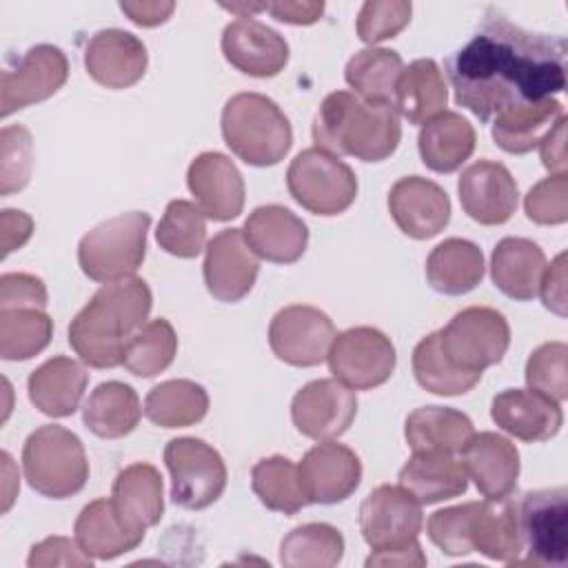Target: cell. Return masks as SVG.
Wrapping results in <instances>:
<instances>
[{
	"mask_svg": "<svg viewBox=\"0 0 568 568\" xmlns=\"http://www.w3.org/2000/svg\"><path fill=\"white\" fill-rule=\"evenodd\" d=\"M455 102L481 122L566 87V40L528 31L490 9L479 31L446 60Z\"/></svg>",
	"mask_w": 568,
	"mask_h": 568,
	"instance_id": "1",
	"label": "cell"
},
{
	"mask_svg": "<svg viewBox=\"0 0 568 568\" xmlns=\"http://www.w3.org/2000/svg\"><path fill=\"white\" fill-rule=\"evenodd\" d=\"M153 306L151 288L140 277L102 284L69 324V344L93 368L124 362L129 339L146 324Z\"/></svg>",
	"mask_w": 568,
	"mask_h": 568,
	"instance_id": "2",
	"label": "cell"
},
{
	"mask_svg": "<svg viewBox=\"0 0 568 568\" xmlns=\"http://www.w3.org/2000/svg\"><path fill=\"white\" fill-rule=\"evenodd\" d=\"M399 138V113L393 102H366L348 91L328 93L313 120L315 146L337 158L382 162L395 153Z\"/></svg>",
	"mask_w": 568,
	"mask_h": 568,
	"instance_id": "3",
	"label": "cell"
},
{
	"mask_svg": "<svg viewBox=\"0 0 568 568\" xmlns=\"http://www.w3.org/2000/svg\"><path fill=\"white\" fill-rule=\"evenodd\" d=\"M226 146L251 166H273L288 153L293 129L284 111L262 93H235L222 109Z\"/></svg>",
	"mask_w": 568,
	"mask_h": 568,
	"instance_id": "4",
	"label": "cell"
},
{
	"mask_svg": "<svg viewBox=\"0 0 568 568\" xmlns=\"http://www.w3.org/2000/svg\"><path fill=\"white\" fill-rule=\"evenodd\" d=\"M22 470L29 486L49 499H67L80 493L89 479L84 446L64 426L36 428L22 446Z\"/></svg>",
	"mask_w": 568,
	"mask_h": 568,
	"instance_id": "5",
	"label": "cell"
},
{
	"mask_svg": "<svg viewBox=\"0 0 568 568\" xmlns=\"http://www.w3.org/2000/svg\"><path fill=\"white\" fill-rule=\"evenodd\" d=\"M151 215L144 211L120 213L93 226L78 244V264L93 282H118L133 277L146 255V231Z\"/></svg>",
	"mask_w": 568,
	"mask_h": 568,
	"instance_id": "6",
	"label": "cell"
},
{
	"mask_svg": "<svg viewBox=\"0 0 568 568\" xmlns=\"http://www.w3.org/2000/svg\"><path fill=\"white\" fill-rule=\"evenodd\" d=\"M286 186L291 197L315 215H339L357 195L353 169L317 146L304 149L291 160Z\"/></svg>",
	"mask_w": 568,
	"mask_h": 568,
	"instance_id": "7",
	"label": "cell"
},
{
	"mask_svg": "<svg viewBox=\"0 0 568 568\" xmlns=\"http://www.w3.org/2000/svg\"><path fill=\"white\" fill-rule=\"evenodd\" d=\"M444 357L464 373L481 375L504 359L510 344L506 317L490 306H468L437 331Z\"/></svg>",
	"mask_w": 568,
	"mask_h": 568,
	"instance_id": "8",
	"label": "cell"
},
{
	"mask_svg": "<svg viewBox=\"0 0 568 568\" xmlns=\"http://www.w3.org/2000/svg\"><path fill=\"white\" fill-rule=\"evenodd\" d=\"M164 464L171 475V499L186 510L215 504L226 488L224 459L204 439H171L164 446Z\"/></svg>",
	"mask_w": 568,
	"mask_h": 568,
	"instance_id": "9",
	"label": "cell"
},
{
	"mask_svg": "<svg viewBox=\"0 0 568 568\" xmlns=\"http://www.w3.org/2000/svg\"><path fill=\"white\" fill-rule=\"evenodd\" d=\"M526 557L521 566H564L568 559V493L564 486L530 490L519 501Z\"/></svg>",
	"mask_w": 568,
	"mask_h": 568,
	"instance_id": "10",
	"label": "cell"
},
{
	"mask_svg": "<svg viewBox=\"0 0 568 568\" xmlns=\"http://www.w3.org/2000/svg\"><path fill=\"white\" fill-rule=\"evenodd\" d=\"M424 526L422 504L402 486L382 484L359 506V528L373 552L417 546Z\"/></svg>",
	"mask_w": 568,
	"mask_h": 568,
	"instance_id": "11",
	"label": "cell"
},
{
	"mask_svg": "<svg viewBox=\"0 0 568 568\" xmlns=\"http://www.w3.org/2000/svg\"><path fill=\"white\" fill-rule=\"evenodd\" d=\"M326 359L335 379L353 390L382 386L397 364L390 337L373 326H353L335 335Z\"/></svg>",
	"mask_w": 568,
	"mask_h": 568,
	"instance_id": "12",
	"label": "cell"
},
{
	"mask_svg": "<svg viewBox=\"0 0 568 568\" xmlns=\"http://www.w3.org/2000/svg\"><path fill=\"white\" fill-rule=\"evenodd\" d=\"M335 339L333 320L306 304L280 308L268 324V344L277 359L291 366H317L326 359Z\"/></svg>",
	"mask_w": 568,
	"mask_h": 568,
	"instance_id": "13",
	"label": "cell"
},
{
	"mask_svg": "<svg viewBox=\"0 0 568 568\" xmlns=\"http://www.w3.org/2000/svg\"><path fill=\"white\" fill-rule=\"evenodd\" d=\"M69 78V60L60 47L36 44L13 69L2 73L0 113L2 118L29 104L51 98Z\"/></svg>",
	"mask_w": 568,
	"mask_h": 568,
	"instance_id": "14",
	"label": "cell"
},
{
	"mask_svg": "<svg viewBox=\"0 0 568 568\" xmlns=\"http://www.w3.org/2000/svg\"><path fill=\"white\" fill-rule=\"evenodd\" d=\"M357 415L355 390L339 379H315L302 386L291 402L295 428L311 439L326 442L348 430Z\"/></svg>",
	"mask_w": 568,
	"mask_h": 568,
	"instance_id": "15",
	"label": "cell"
},
{
	"mask_svg": "<svg viewBox=\"0 0 568 568\" xmlns=\"http://www.w3.org/2000/svg\"><path fill=\"white\" fill-rule=\"evenodd\" d=\"M204 284L220 302H240L257 280L260 260L248 246L242 229H224L204 248Z\"/></svg>",
	"mask_w": 568,
	"mask_h": 568,
	"instance_id": "16",
	"label": "cell"
},
{
	"mask_svg": "<svg viewBox=\"0 0 568 568\" xmlns=\"http://www.w3.org/2000/svg\"><path fill=\"white\" fill-rule=\"evenodd\" d=\"M297 473L308 504H339L357 490L362 462L348 446L326 439L306 450Z\"/></svg>",
	"mask_w": 568,
	"mask_h": 568,
	"instance_id": "17",
	"label": "cell"
},
{
	"mask_svg": "<svg viewBox=\"0 0 568 568\" xmlns=\"http://www.w3.org/2000/svg\"><path fill=\"white\" fill-rule=\"evenodd\" d=\"M457 191L464 213L486 226L508 222L519 202L515 178L501 162L493 160H477L464 169Z\"/></svg>",
	"mask_w": 568,
	"mask_h": 568,
	"instance_id": "18",
	"label": "cell"
},
{
	"mask_svg": "<svg viewBox=\"0 0 568 568\" xmlns=\"http://www.w3.org/2000/svg\"><path fill=\"white\" fill-rule=\"evenodd\" d=\"M388 211L404 235L430 240L448 224L450 200L433 180L406 175L390 186Z\"/></svg>",
	"mask_w": 568,
	"mask_h": 568,
	"instance_id": "19",
	"label": "cell"
},
{
	"mask_svg": "<svg viewBox=\"0 0 568 568\" xmlns=\"http://www.w3.org/2000/svg\"><path fill=\"white\" fill-rule=\"evenodd\" d=\"M186 184L202 213L215 222L233 220L244 209L242 173L224 153H200L189 164Z\"/></svg>",
	"mask_w": 568,
	"mask_h": 568,
	"instance_id": "20",
	"label": "cell"
},
{
	"mask_svg": "<svg viewBox=\"0 0 568 568\" xmlns=\"http://www.w3.org/2000/svg\"><path fill=\"white\" fill-rule=\"evenodd\" d=\"M222 53L231 67L253 78H273L288 62L284 36L253 18H237L224 27Z\"/></svg>",
	"mask_w": 568,
	"mask_h": 568,
	"instance_id": "21",
	"label": "cell"
},
{
	"mask_svg": "<svg viewBox=\"0 0 568 568\" xmlns=\"http://www.w3.org/2000/svg\"><path fill=\"white\" fill-rule=\"evenodd\" d=\"M149 64L144 42L124 29H102L84 49L87 73L106 89H126L142 80Z\"/></svg>",
	"mask_w": 568,
	"mask_h": 568,
	"instance_id": "22",
	"label": "cell"
},
{
	"mask_svg": "<svg viewBox=\"0 0 568 568\" xmlns=\"http://www.w3.org/2000/svg\"><path fill=\"white\" fill-rule=\"evenodd\" d=\"M493 422L521 442H546L555 437L564 424L557 399L532 388H506L493 397Z\"/></svg>",
	"mask_w": 568,
	"mask_h": 568,
	"instance_id": "23",
	"label": "cell"
},
{
	"mask_svg": "<svg viewBox=\"0 0 568 568\" xmlns=\"http://www.w3.org/2000/svg\"><path fill=\"white\" fill-rule=\"evenodd\" d=\"M468 541L473 552L488 559L517 564L524 552V537L519 524V501L510 495L501 499L473 501L468 517Z\"/></svg>",
	"mask_w": 568,
	"mask_h": 568,
	"instance_id": "24",
	"label": "cell"
},
{
	"mask_svg": "<svg viewBox=\"0 0 568 568\" xmlns=\"http://www.w3.org/2000/svg\"><path fill=\"white\" fill-rule=\"evenodd\" d=\"M462 466L486 499H501L517 486L519 450L504 435L475 433L462 450Z\"/></svg>",
	"mask_w": 568,
	"mask_h": 568,
	"instance_id": "25",
	"label": "cell"
},
{
	"mask_svg": "<svg viewBox=\"0 0 568 568\" xmlns=\"http://www.w3.org/2000/svg\"><path fill=\"white\" fill-rule=\"evenodd\" d=\"M248 246L257 257L275 264L297 262L308 244L306 224L286 206H257L242 229Z\"/></svg>",
	"mask_w": 568,
	"mask_h": 568,
	"instance_id": "26",
	"label": "cell"
},
{
	"mask_svg": "<svg viewBox=\"0 0 568 568\" xmlns=\"http://www.w3.org/2000/svg\"><path fill=\"white\" fill-rule=\"evenodd\" d=\"M109 499L120 521L129 530L144 535L164 513L160 470L146 462H135L122 468L113 479Z\"/></svg>",
	"mask_w": 568,
	"mask_h": 568,
	"instance_id": "27",
	"label": "cell"
},
{
	"mask_svg": "<svg viewBox=\"0 0 568 568\" xmlns=\"http://www.w3.org/2000/svg\"><path fill=\"white\" fill-rule=\"evenodd\" d=\"M89 384L84 366L71 357L55 355L40 364L27 379L31 404L49 417H69L78 410Z\"/></svg>",
	"mask_w": 568,
	"mask_h": 568,
	"instance_id": "28",
	"label": "cell"
},
{
	"mask_svg": "<svg viewBox=\"0 0 568 568\" xmlns=\"http://www.w3.org/2000/svg\"><path fill=\"white\" fill-rule=\"evenodd\" d=\"M397 481L422 506L453 499L466 493L468 475L455 455L439 450H413Z\"/></svg>",
	"mask_w": 568,
	"mask_h": 568,
	"instance_id": "29",
	"label": "cell"
},
{
	"mask_svg": "<svg viewBox=\"0 0 568 568\" xmlns=\"http://www.w3.org/2000/svg\"><path fill=\"white\" fill-rule=\"evenodd\" d=\"M546 271V255L532 240L504 237L490 255V277L495 286L519 302L537 295L541 275Z\"/></svg>",
	"mask_w": 568,
	"mask_h": 568,
	"instance_id": "30",
	"label": "cell"
},
{
	"mask_svg": "<svg viewBox=\"0 0 568 568\" xmlns=\"http://www.w3.org/2000/svg\"><path fill=\"white\" fill-rule=\"evenodd\" d=\"M78 546L91 559H115L124 552L135 550L144 535L129 530L113 510L111 499L100 497L89 501L73 526Z\"/></svg>",
	"mask_w": 568,
	"mask_h": 568,
	"instance_id": "31",
	"label": "cell"
},
{
	"mask_svg": "<svg viewBox=\"0 0 568 568\" xmlns=\"http://www.w3.org/2000/svg\"><path fill=\"white\" fill-rule=\"evenodd\" d=\"M475 140V129L466 118L444 111L422 126L417 149L430 171L453 173L473 155Z\"/></svg>",
	"mask_w": 568,
	"mask_h": 568,
	"instance_id": "32",
	"label": "cell"
},
{
	"mask_svg": "<svg viewBox=\"0 0 568 568\" xmlns=\"http://www.w3.org/2000/svg\"><path fill=\"white\" fill-rule=\"evenodd\" d=\"M448 89L435 60L410 62L395 87V109L410 124H426L446 111Z\"/></svg>",
	"mask_w": 568,
	"mask_h": 568,
	"instance_id": "33",
	"label": "cell"
},
{
	"mask_svg": "<svg viewBox=\"0 0 568 568\" xmlns=\"http://www.w3.org/2000/svg\"><path fill=\"white\" fill-rule=\"evenodd\" d=\"M473 435L470 417L446 406H422L413 410L404 424V437L410 450L462 455Z\"/></svg>",
	"mask_w": 568,
	"mask_h": 568,
	"instance_id": "34",
	"label": "cell"
},
{
	"mask_svg": "<svg viewBox=\"0 0 568 568\" xmlns=\"http://www.w3.org/2000/svg\"><path fill=\"white\" fill-rule=\"evenodd\" d=\"M484 277L481 248L462 237L439 242L426 260L428 284L444 295H464L473 291Z\"/></svg>",
	"mask_w": 568,
	"mask_h": 568,
	"instance_id": "35",
	"label": "cell"
},
{
	"mask_svg": "<svg viewBox=\"0 0 568 568\" xmlns=\"http://www.w3.org/2000/svg\"><path fill=\"white\" fill-rule=\"evenodd\" d=\"M142 417V406L138 393L124 382H102L91 390L82 406L84 426L102 437L118 439L129 435Z\"/></svg>",
	"mask_w": 568,
	"mask_h": 568,
	"instance_id": "36",
	"label": "cell"
},
{
	"mask_svg": "<svg viewBox=\"0 0 568 568\" xmlns=\"http://www.w3.org/2000/svg\"><path fill=\"white\" fill-rule=\"evenodd\" d=\"M564 115V106L555 98L510 109L493 120V140L506 153H528Z\"/></svg>",
	"mask_w": 568,
	"mask_h": 568,
	"instance_id": "37",
	"label": "cell"
},
{
	"mask_svg": "<svg viewBox=\"0 0 568 568\" xmlns=\"http://www.w3.org/2000/svg\"><path fill=\"white\" fill-rule=\"evenodd\" d=\"M142 410L155 426L184 428L204 419L209 395L191 379H166L149 390Z\"/></svg>",
	"mask_w": 568,
	"mask_h": 568,
	"instance_id": "38",
	"label": "cell"
},
{
	"mask_svg": "<svg viewBox=\"0 0 568 568\" xmlns=\"http://www.w3.org/2000/svg\"><path fill=\"white\" fill-rule=\"evenodd\" d=\"M404 62L397 51L368 47L357 51L344 69V78L357 98L366 102H393Z\"/></svg>",
	"mask_w": 568,
	"mask_h": 568,
	"instance_id": "39",
	"label": "cell"
},
{
	"mask_svg": "<svg viewBox=\"0 0 568 568\" xmlns=\"http://www.w3.org/2000/svg\"><path fill=\"white\" fill-rule=\"evenodd\" d=\"M342 532L322 521L293 528L280 544V561L286 568H333L342 561Z\"/></svg>",
	"mask_w": 568,
	"mask_h": 568,
	"instance_id": "40",
	"label": "cell"
},
{
	"mask_svg": "<svg viewBox=\"0 0 568 568\" xmlns=\"http://www.w3.org/2000/svg\"><path fill=\"white\" fill-rule=\"evenodd\" d=\"M251 488L257 499L275 513L295 515L308 504L300 484L297 466L282 455L264 457L251 468Z\"/></svg>",
	"mask_w": 568,
	"mask_h": 568,
	"instance_id": "41",
	"label": "cell"
},
{
	"mask_svg": "<svg viewBox=\"0 0 568 568\" xmlns=\"http://www.w3.org/2000/svg\"><path fill=\"white\" fill-rule=\"evenodd\" d=\"M53 335V320L42 308H0V355L22 362L44 351Z\"/></svg>",
	"mask_w": 568,
	"mask_h": 568,
	"instance_id": "42",
	"label": "cell"
},
{
	"mask_svg": "<svg viewBox=\"0 0 568 568\" xmlns=\"http://www.w3.org/2000/svg\"><path fill=\"white\" fill-rule=\"evenodd\" d=\"M178 353V337L169 320L146 322L124 348V366L138 377H155L166 371Z\"/></svg>",
	"mask_w": 568,
	"mask_h": 568,
	"instance_id": "43",
	"label": "cell"
},
{
	"mask_svg": "<svg viewBox=\"0 0 568 568\" xmlns=\"http://www.w3.org/2000/svg\"><path fill=\"white\" fill-rule=\"evenodd\" d=\"M413 373L422 388L435 395H464L468 393L481 375L464 373L455 368L439 348V335L437 331L419 339V344L413 348Z\"/></svg>",
	"mask_w": 568,
	"mask_h": 568,
	"instance_id": "44",
	"label": "cell"
},
{
	"mask_svg": "<svg viewBox=\"0 0 568 568\" xmlns=\"http://www.w3.org/2000/svg\"><path fill=\"white\" fill-rule=\"evenodd\" d=\"M155 240L169 255L195 257L206 242V215L189 200H171L158 224Z\"/></svg>",
	"mask_w": 568,
	"mask_h": 568,
	"instance_id": "45",
	"label": "cell"
},
{
	"mask_svg": "<svg viewBox=\"0 0 568 568\" xmlns=\"http://www.w3.org/2000/svg\"><path fill=\"white\" fill-rule=\"evenodd\" d=\"M568 346L564 342H546L537 346L526 362L528 388L564 402L568 397V373H566Z\"/></svg>",
	"mask_w": 568,
	"mask_h": 568,
	"instance_id": "46",
	"label": "cell"
},
{
	"mask_svg": "<svg viewBox=\"0 0 568 568\" xmlns=\"http://www.w3.org/2000/svg\"><path fill=\"white\" fill-rule=\"evenodd\" d=\"M33 140L27 126L13 124L2 129V160H0V193L11 195L22 191L31 178Z\"/></svg>",
	"mask_w": 568,
	"mask_h": 568,
	"instance_id": "47",
	"label": "cell"
},
{
	"mask_svg": "<svg viewBox=\"0 0 568 568\" xmlns=\"http://www.w3.org/2000/svg\"><path fill=\"white\" fill-rule=\"evenodd\" d=\"M413 4L406 0L364 2L357 16V38L366 44L395 38L410 22Z\"/></svg>",
	"mask_w": 568,
	"mask_h": 568,
	"instance_id": "48",
	"label": "cell"
},
{
	"mask_svg": "<svg viewBox=\"0 0 568 568\" xmlns=\"http://www.w3.org/2000/svg\"><path fill=\"white\" fill-rule=\"evenodd\" d=\"M528 220L535 224H564L568 220V175H550L537 182L524 197Z\"/></svg>",
	"mask_w": 568,
	"mask_h": 568,
	"instance_id": "49",
	"label": "cell"
},
{
	"mask_svg": "<svg viewBox=\"0 0 568 568\" xmlns=\"http://www.w3.org/2000/svg\"><path fill=\"white\" fill-rule=\"evenodd\" d=\"M473 501L442 508L428 517L426 530L430 541L450 557H464L470 555V541H468V517H470Z\"/></svg>",
	"mask_w": 568,
	"mask_h": 568,
	"instance_id": "50",
	"label": "cell"
},
{
	"mask_svg": "<svg viewBox=\"0 0 568 568\" xmlns=\"http://www.w3.org/2000/svg\"><path fill=\"white\" fill-rule=\"evenodd\" d=\"M0 308H47V286L29 273H4L0 277Z\"/></svg>",
	"mask_w": 568,
	"mask_h": 568,
	"instance_id": "51",
	"label": "cell"
},
{
	"mask_svg": "<svg viewBox=\"0 0 568 568\" xmlns=\"http://www.w3.org/2000/svg\"><path fill=\"white\" fill-rule=\"evenodd\" d=\"M27 564L31 568H42V566H91L93 559L78 546V541H71L69 537H47L44 541H40L31 548Z\"/></svg>",
	"mask_w": 568,
	"mask_h": 568,
	"instance_id": "52",
	"label": "cell"
},
{
	"mask_svg": "<svg viewBox=\"0 0 568 568\" xmlns=\"http://www.w3.org/2000/svg\"><path fill=\"white\" fill-rule=\"evenodd\" d=\"M537 295L548 311L559 317L566 315V253H559L550 264H546Z\"/></svg>",
	"mask_w": 568,
	"mask_h": 568,
	"instance_id": "53",
	"label": "cell"
},
{
	"mask_svg": "<svg viewBox=\"0 0 568 568\" xmlns=\"http://www.w3.org/2000/svg\"><path fill=\"white\" fill-rule=\"evenodd\" d=\"M537 146H539V155H541L544 166L552 175L566 173V166H568V160H566V115H561L555 122V126L541 138V142Z\"/></svg>",
	"mask_w": 568,
	"mask_h": 568,
	"instance_id": "54",
	"label": "cell"
},
{
	"mask_svg": "<svg viewBox=\"0 0 568 568\" xmlns=\"http://www.w3.org/2000/svg\"><path fill=\"white\" fill-rule=\"evenodd\" d=\"M264 9L286 24H313L324 13V2H264Z\"/></svg>",
	"mask_w": 568,
	"mask_h": 568,
	"instance_id": "55",
	"label": "cell"
},
{
	"mask_svg": "<svg viewBox=\"0 0 568 568\" xmlns=\"http://www.w3.org/2000/svg\"><path fill=\"white\" fill-rule=\"evenodd\" d=\"M0 226H2V255H9L31 237L33 220L24 211L4 209L0 217Z\"/></svg>",
	"mask_w": 568,
	"mask_h": 568,
	"instance_id": "56",
	"label": "cell"
},
{
	"mask_svg": "<svg viewBox=\"0 0 568 568\" xmlns=\"http://www.w3.org/2000/svg\"><path fill=\"white\" fill-rule=\"evenodd\" d=\"M120 9L140 27H158L171 18L175 2H120Z\"/></svg>",
	"mask_w": 568,
	"mask_h": 568,
	"instance_id": "57",
	"label": "cell"
},
{
	"mask_svg": "<svg viewBox=\"0 0 568 568\" xmlns=\"http://www.w3.org/2000/svg\"><path fill=\"white\" fill-rule=\"evenodd\" d=\"M366 566H426V555L422 546H413L406 550H388V552H371Z\"/></svg>",
	"mask_w": 568,
	"mask_h": 568,
	"instance_id": "58",
	"label": "cell"
}]
</instances>
